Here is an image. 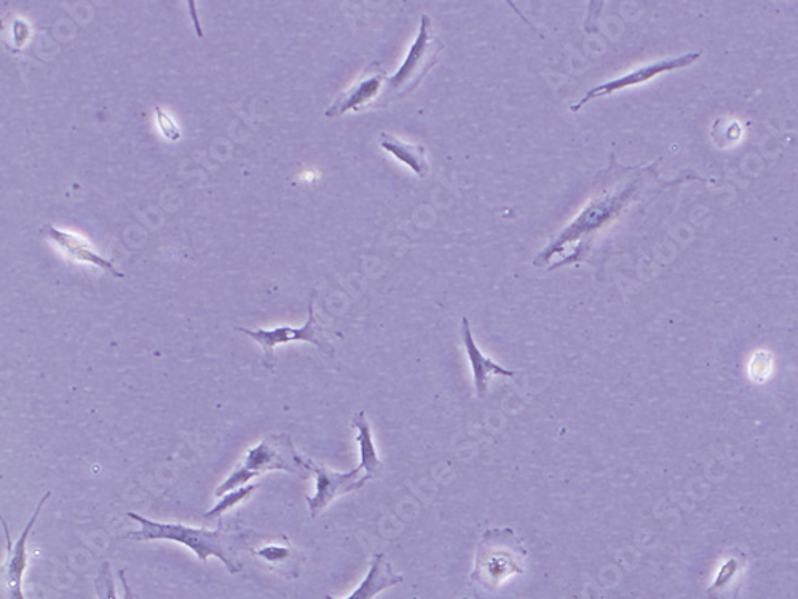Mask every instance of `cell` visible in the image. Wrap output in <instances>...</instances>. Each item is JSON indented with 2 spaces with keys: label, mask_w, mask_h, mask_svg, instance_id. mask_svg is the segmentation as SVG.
Masks as SVG:
<instances>
[{
  "label": "cell",
  "mask_w": 798,
  "mask_h": 599,
  "mask_svg": "<svg viewBox=\"0 0 798 599\" xmlns=\"http://www.w3.org/2000/svg\"><path fill=\"white\" fill-rule=\"evenodd\" d=\"M628 172L629 168L617 164L615 157L612 156L610 168L604 171L605 179L601 180L593 197L581 208L575 219L548 242L533 264H548V271H554L568 264L583 262L590 256L598 234L621 216L638 193L639 179L623 180Z\"/></svg>",
  "instance_id": "6da1fadb"
},
{
  "label": "cell",
  "mask_w": 798,
  "mask_h": 599,
  "mask_svg": "<svg viewBox=\"0 0 798 599\" xmlns=\"http://www.w3.org/2000/svg\"><path fill=\"white\" fill-rule=\"evenodd\" d=\"M128 517L139 525L138 531L128 535L130 539L139 540V542L170 540V542L181 543L193 550L200 563L206 565L208 558L215 557L226 566L229 575H238L243 569L235 542L245 538L235 536L229 529L224 528L223 518L218 520L219 527L211 531V529L193 528L183 523H160V521L150 520V518L135 512H128Z\"/></svg>",
  "instance_id": "7a4b0ae2"
},
{
  "label": "cell",
  "mask_w": 798,
  "mask_h": 599,
  "mask_svg": "<svg viewBox=\"0 0 798 599\" xmlns=\"http://www.w3.org/2000/svg\"><path fill=\"white\" fill-rule=\"evenodd\" d=\"M528 560V550L513 529H487L476 546L472 582L481 590L494 593L513 577L524 575Z\"/></svg>",
  "instance_id": "3957f363"
},
{
  "label": "cell",
  "mask_w": 798,
  "mask_h": 599,
  "mask_svg": "<svg viewBox=\"0 0 798 599\" xmlns=\"http://www.w3.org/2000/svg\"><path fill=\"white\" fill-rule=\"evenodd\" d=\"M294 473L297 477H307V459L297 453L289 433H270L255 447L248 448L243 455L237 468L231 470L216 490V498H223L227 492L246 487L249 481L267 472Z\"/></svg>",
  "instance_id": "277c9868"
},
{
  "label": "cell",
  "mask_w": 798,
  "mask_h": 599,
  "mask_svg": "<svg viewBox=\"0 0 798 599\" xmlns=\"http://www.w3.org/2000/svg\"><path fill=\"white\" fill-rule=\"evenodd\" d=\"M443 49V42L433 32L432 18L428 14H422L417 39L412 43L406 60L401 64L398 71L395 76L390 77V90L396 91L400 97L412 93L435 68Z\"/></svg>",
  "instance_id": "5b68a950"
},
{
  "label": "cell",
  "mask_w": 798,
  "mask_h": 599,
  "mask_svg": "<svg viewBox=\"0 0 798 599\" xmlns=\"http://www.w3.org/2000/svg\"><path fill=\"white\" fill-rule=\"evenodd\" d=\"M237 330L238 332L246 333V336L252 337L253 340L259 343V347L263 348L264 351L263 367L272 373L275 372V367H277L275 348L279 347V345L299 343V341H305V343L315 345L319 351L333 355V349H331L329 345L325 343V341L319 338L323 330L322 327L318 326V321H316L314 299H312L311 303H308V318L307 322H305L303 327L282 326L275 327V329L257 330L243 329V327H238Z\"/></svg>",
  "instance_id": "8992f818"
},
{
  "label": "cell",
  "mask_w": 798,
  "mask_h": 599,
  "mask_svg": "<svg viewBox=\"0 0 798 599\" xmlns=\"http://www.w3.org/2000/svg\"><path fill=\"white\" fill-rule=\"evenodd\" d=\"M307 468L314 473L316 485L315 495L307 496L308 509H311V518L322 516L323 510L329 506L334 499L342 495L355 492L366 487L371 477L359 466L352 469L351 472H336V470L327 468V466L318 465V462L307 459Z\"/></svg>",
  "instance_id": "52a82bcc"
},
{
  "label": "cell",
  "mask_w": 798,
  "mask_h": 599,
  "mask_svg": "<svg viewBox=\"0 0 798 599\" xmlns=\"http://www.w3.org/2000/svg\"><path fill=\"white\" fill-rule=\"evenodd\" d=\"M50 496V491H47L46 495L42 496L40 502L37 503L35 513L29 518L28 525H26L17 542H12V536H10V529L7 527L6 518H0V521H2L3 538H6L7 543V560L2 566L3 599H26L23 579L29 565L28 539L29 536H31L32 529L36 527L37 518H39Z\"/></svg>",
  "instance_id": "ba28073f"
},
{
  "label": "cell",
  "mask_w": 798,
  "mask_h": 599,
  "mask_svg": "<svg viewBox=\"0 0 798 599\" xmlns=\"http://www.w3.org/2000/svg\"><path fill=\"white\" fill-rule=\"evenodd\" d=\"M700 58L701 53H686L683 57L668 58V60L654 61L652 64L641 66V68L636 69V71L624 73V76L618 77V79L591 88L590 91H587L584 98H581L570 110H572V112H579L581 108H584V106L593 101V99L610 97V94L624 90V88L649 82L653 77L660 76V73L663 72L689 68V66L700 60Z\"/></svg>",
  "instance_id": "9c48e42d"
},
{
  "label": "cell",
  "mask_w": 798,
  "mask_h": 599,
  "mask_svg": "<svg viewBox=\"0 0 798 599\" xmlns=\"http://www.w3.org/2000/svg\"><path fill=\"white\" fill-rule=\"evenodd\" d=\"M385 82H387V72L382 68L381 62H373L367 66L363 76L326 109L325 116L327 119H334L347 112H359L370 108L384 90Z\"/></svg>",
  "instance_id": "30bf717a"
},
{
  "label": "cell",
  "mask_w": 798,
  "mask_h": 599,
  "mask_svg": "<svg viewBox=\"0 0 798 599\" xmlns=\"http://www.w3.org/2000/svg\"><path fill=\"white\" fill-rule=\"evenodd\" d=\"M460 333H462L466 356H469L470 363H472L474 389H476V396L480 397V399H485V396H487L489 380H491L492 377H516V372H513V370L505 369V367L500 366V363L484 356V352L481 351L476 341H474L469 318L462 319Z\"/></svg>",
  "instance_id": "8fae6325"
},
{
  "label": "cell",
  "mask_w": 798,
  "mask_h": 599,
  "mask_svg": "<svg viewBox=\"0 0 798 599\" xmlns=\"http://www.w3.org/2000/svg\"><path fill=\"white\" fill-rule=\"evenodd\" d=\"M40 234H42V237H46L47 240L53 241L55 244H57L58 248L62 249V251L68 253L71 259L79 260V262L97 264V267L102 268V270L109 271V273L116 276V278H124L125 274L121 273V271L117 270V268L114 267V263L110 262L109 259H106V257L98 256L97 252L91 251L90 244H88L87 241H83L82 238L76 237V234L72 233H66V231L62 230H58V228L50 226V223H47V226L40 228Z\"/></svg>",
  "instance_id": "7c38bea8"
},
{
  "label": "cell",
  "mask_w": 798,
  "mask_h": 599,
  "mask_svg": "<svg viewBox=\"0 0 798 599\" xmlns=\"http://www.w3.org/2000/svg\"><path fill=\"white\" fill-rule=\"evenodd\" d=\"M404 582V577L396 575L393 565L390 563L384 553L374 555L373 563L370 571L358 588L347 598H333L326 595L325 599H374L378 595L384 593L388 588L400 586Z\"/></svg>",
  "instance_id": "4fadbf2b"
},
{
  "label": "cell",
  "mask_w": 798,
  "mask_h": 599,
  "mask_svg": "<svg viewBox=\"0 0 798 599\" xmlns=\"http://www.w3.org/2000/svg\"><path fill=\"white\" fill-rule=\"evenodd\" d=\"M378 144L382 149L387 150L390 156L400 160L401 163L406 164L412 172L418 176V178H426L430 172V163L426 160V150L422 144H410V142L401 141L388 132H384L378 138Z\"/></svg>",
  "instance_id": "5bb4252c"
},
{
  "label": "cell",
  "mask_w": 798,
  "mask_h": 599,
  "mask_svg": "<svg viewBox=\"0 0 798 599\" xmlns=\"http://www.w3.org/2000/svg\"><path fill=\"white\" fill-rule=\"evenodd\" d=\"M352 426L358 431L356 442L359 445V468L371 477V480L381 479L384 473V462L381 461L377 450H375L373 432H371V426L364 411H358L353 417Z\"/></svg>",
  "instance_id": "9a60e30c"
},
{
  "label": "cell",
  "mask_w": 798,
  "mask_h": 599,
  "mask_svg": "<svg viewBox=\"0 0 798 599\" xmlns=\"http://www.w3.org/2000/svg\"><path fill=\"white\" fill-rule=\"evenodd\" d=\"M745 560L731 557L726 565L720 568L719 575L711 587L708 588L706 595L709 599H739L741 593L742 572H745Z\"/></svg>",
  "instance_id": "2e32d148"
},
{
  "label": "cell",
  "mask_w": 798,
  "mask_h": 599,
  "mask_svg": "<svg viewBox=\"0 0 798 599\" xmlns=\"http://www.w3.org/2000/svg\"><path fill=\"white\" fill-rule=\"evenodd\" d=\"M256 490L257 485H246V487L237 488V490L227 492V495H224L223 498H219V502L216 503L209 512L205 513V520H220L227 510H230L231 507L240 503L243 499L248 498V496H252Z\"/></svg>",
  "instance_id": "e0dca14e"
},
{
  "label": "cell",
  "mask_w": 798,
  "mask_h": 599,
  "mask_svg": "<svg viewBox=\"0 0 798 599\" xmlns=\"http://www.w3.org/2000/svg\"><path fill=\"white\" fill-rule=\"evenodd\" d=\"M95 588H97L98 599H119L117 598L116 583H114L112 571H110V565H102L101 571L95 580Z\"/></svg>",
  "instance_id": "ac0fdd59"
},
{
  "label": "cell",
  "mask_w": 798,
  "mask_h": 599,
  "mask_svg": "<svg viewBox=\"0 0 798 599\" xmlns=\"http://www.w3.org/2000/svg\"><path fill=\"white\" fill-rule=\"evenodd\" d=\"M255 555L263 558L266 563L282 565L283 561L288 560L290 551L289 547L268 546L264 547V549L255 550Z\"/></svg>",
  "instance_id": "d6986e66"
},
{
  "label": "cell",
  "mask_w": 798,
  "mask_h": 599,
  "mask_svg": "<svg viewBox=\"0 0 798 599\" xmlns=\"http://www.w3.org/2000/svg\"><path fill=\"white\" fill-rule=\"evenodd\" d=\"M156 113L158 124H160V130L164 131L165 138L170 139L173 142L178 141V139L181 138V131L176 127L175 121L160 108H156Z\"/></svg>",
  "instance_id": "ffe728a7"
},
{
  "label": "cell",
  "mask_w": 798,
  "mask_h": 599,
  "mask_svg": "<svg viewBox=\"0 0 798 599\" xmlns=\"http://www.w3.org/2000/svg\"><path fill=\"white\" fill-rule=\"evenodd\" d=\"M120 582L121 587H124V599H135V593L131 591L130 586H128L127 577H125V571H119Z\"/></svg>",
  "instance_id": "44dd1931"
}]
</instances>
